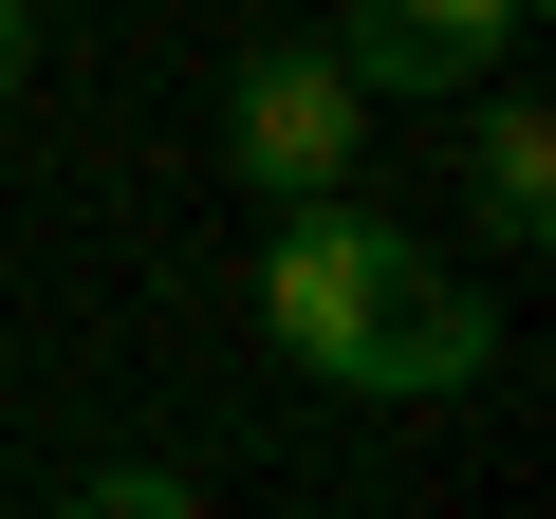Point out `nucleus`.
<instances>
[{"instance_id":"20e7f679","label":"nucleus","mask_w":556,"mask_h":519,"mask_svg":"<svg viewBox=\"0 0 556 519\" xmlns=\"http://www.w3.org/2000/svg\"><path fill=\"white\" fill-rule=\"evenodd\" d=\"M482 353H501V316L445 279V260H408V298L371 316V353H353L334 390H371V408H445V390H482Z\"/></svg>"},{"instance_id":"7ed1b4c3","label":"nucleus","mask_w":556,"mask_h":519,"mask_svg":"<svg viewBox=\"0 0 556 519\" xmlns=\"http://www.w3.org/2000/svg\"><path fill=\"white\" fill-rule=\"evenodd\" d=\"M519 20L538 0H353L334 56H353V93H482L519 56Z\"/></svg>"},{"instance_id":"0eeeda50","label":"nucleus","mask_w":556,"mask_h":519,"mask_svg":"<svg viewBox=\"0 0 556 519\" xmlns=\"http://www.w3.org/2000/svg\"><path fill=\"white\" fill-rule=\"evenodd\" d=\"M38 75V0H0V93H20Z\"/></svg>"},{"instance_id":"f257e3e1","label":"nucleus","mask_w":556,"mask_h":519,"mask_svg":"<svg viewBox=\"0 0 556 519\" xmlns=\"http://www.w3.org/2000/svg\"><path fill=\"white\" fill-rule=\"evenodd\" d=\"M408 260H427V241H408V223H371L353 186L278 204V241H260V334H278V353H298V371L334 390V371L371 353V316L408 298Z\"/></svg>"},{"instance_id":"423d86ee","label":"nucleus","mask_w":556,"mask_h":519,"mask_svg":"<svg viewBox=\"0 0 556 519\" xmlns=\"http://www.w3.org/2000/svg\"><path fill=\"white\" fill-rule=\"evenodd\" d=\"M56 519H204V501H186V482H167V464H93V482H75V501H56Z\"/></svg>"},{"instance_id":"f03ea898","label":"nucleus","mask_w":556,"mask_h":519,"mask_svg":"<svg viewBox=\"0 0 556 519\" xmlns=\"http://www.w3.org/2000/svg\"><path fill=\"white\" fill-rule=\"evenodd\" d=\"M353 149H371V93H353V56H334V38H278V56H241V93H223V167H241L260 204H316V186H353Z\"/></svg>"},{"instance_id":"39448f33","label":"nucleus","mask_w":556,"mask_h":519,"mask_svg":"<svg viewBox=\"0 0 556 519\" xmlns=\"http://www.w3.org/2000/svg\"><path fill=\"white\" fill-rule=\"evenodd\" d=\"M464 204H482V241H538V204H556V130H538V93H464Z\"/></svg>"}]
</instances>
